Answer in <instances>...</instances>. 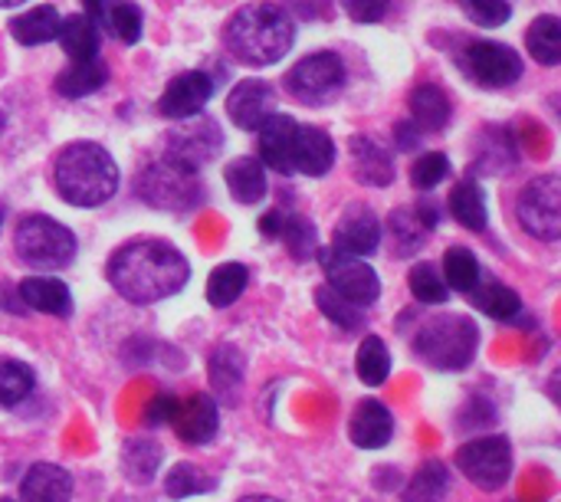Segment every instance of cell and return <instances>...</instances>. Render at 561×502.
<instances>
[{"label": "cell", "mask_w": 561, "mask_h": 502, "mask_svg": "<svg viewBox=\"0 0 561 502\" xmlns=\"http://www.w3.org/2000/svg\"><path fill=\"white\" fill-rule=\"evenodd\" d=\"M191 266L184 253L164 240H131L108 260V283L135 306H151L178 296L187 286Z\"/></svg>", "instance_id": "cell-1"}, {"label": "cell", "mask_w": 561, "mask_h": 502, "mask_svg": "<svg viewBox=\"0 0 561 502\" xmlns=\"http://www.w3.org/2000/svg\"><path fill=\"white\" fill-rule=\"evenodd\" d=\"M224 43L230 56L247 66H273L293 49L296 26L276 3H247L227 20Z\"/></svg>", "instance_id": "cell-2"}, {"label": "cell", "mask_w": 561, "mask_h": 502, "mask_svg": "<svg viewBox=\"0 0 561 502\" xmlns=\"http://www.w3.org/2000/svg\"><path fill=\"white\" fill-rule=\"evenodd\" d=\"M56 191L72 207H102L118 191V164L95 141H72L53 168Z\"/></svg>", "instance_id": "cell-3"}, {"label": "cell", "mask_w": 561, "mask_h": 502, "mask_svg": "<svg viewBox=\"0 0 561 502\" xmlns=\"http://www.w3.org/2000/svg\"><path fill=\"white\" fill-rule=\"evenodd\" d=\"M480 329L467 316H440L424 322L414 339V352L437 372H460L473 362Z\"/></svg>", "instance_id": "cell-4"}, {"label": "cell", "mask_w": 561, "mask_h": 502, "mask_svg": "<svg viewBox=\"0 0 561 502\" xmlns=\"http://www.w3.org/2000/svg\"><path fill=\"white\" fill-rule=\"evenodd\" d=\"M13 250L23 266L36 273H53L72 263L76 256V237L69 227L46 214H30L13 230Z\"/></svg>", "instance_id": "cell-5"}, {"label": "cell", "mask_w": 561, "mask_h": 502, "mask_svg": "<svg viewBox=\"0 0 561 502\" xmlns=\"http://www.w3.org/2000/svg\"><path fill=\"white\" fill-rule=\"evenodd\" d=\"M135 191L145 204L158 207V210H191L201 204V181L194 168H184L178 161H171L168 155L154 164H148L138 178H135Z\"/></svg>", "instance_id": "cell-6"}, {"label": "cell", "mask_w": 561, "mask_h": 502, "mask_svg": "<svg viewBox=\"0 0 561 502\" xmlns=\"http://www.w3.org/2000/svg\"><path fill=\"white\" fill-rule=\"evenodd\" d=\"M283 85H286L289 95L299 99L302 105H325V102H332V99L342 92V85H345V62H342V56L332 53V49L309 53L306 59H299V62L286 72Z\"/></svg>", "instance_id": "cell-7"}, {"label": "cell", "mask_w": 561, "mask_h": 502, "mask_svg": "<svg viewBox=\"0 0 561 502\" xmlns=\"http://www.w3.org/2000/svg\"><path fill=\"white\" fill-rule=\"evenodd\" d=\"M516 217L523 230L542 243H556L561 237V178L559 174H539L529 181L519 194Z\"/></svg>", "instance_id": "cell-8"}, {"label": "cell", "mask_w": 561, "mask_h": 502, "mask_svg": "<svg viewBox=\"0 0 561 502\" xmlns=\"http://www.w3.org/2000/svg\"><path fill=\"white\" fill-rule=\"evenodd\" d=\"M457 467L473 487H480L486 493L503 490L513 477V447L500 434L496 437H477L457 450Z\"/></svg>", "instance_id": "cell-9"}, {"label": "cell", "mask_w": 561, "mask_h": 502, "mask_svg": "<svg viewBox=\"0 0 561 502\" xmlns=\"http://www.w3.org/2000/svg\"><path fill=\"white\" fill-rule=\"evenodd\" d=\"M316 256L322 260L329 289H335L339 296H345L348 303H355L362 309L371 306V303H378L381 279H378V273L362 256H352V253H345L339 247H319Z\"/></svg>", "instance_id": "cell-10"}, {"label": "cell", "mask_w": 561, "mask_h": 502, "mask_svg": "<svg viewBox=\"0 0 561 502\" xmlns=\"http://www.w3.org/2000/svg\"><path fill=\"white\" fill-rule=\"evenodd\" d=\"M224 148V132L220 125L210 118V115H191V118H181L178 128L168 132L164 138V155L184 168H201L207 161H214Z\"/></svg>", "instance_id": "cell-11"}, {"label": "cell", "mask_w": 561, "mask_h": 502, "mask_svg": "<svg viewBox=\"0 0 561 502\" xmlns=\"http://www.w3.org/2000/svg\"><path fill=\"white\" fill-rule=\"evenodd\" d=\"M463 62H467V72L490 85V89H503V85H513L519 76H523V59L513 46L506 43H493V39H477L467 46L463 53Z\"/></svg>", "instance_id": "cell-12"}, {"label": "cell", "mask_w": 561, "mask_h": 502, "mask_svg": "<svg viewBox=\"0 0 561 502\" xmlns=\"http://www.w3.org/2000/svg\"><path fill=\"white\" fill-rule=\"evenodd\" d=\"M214 99V79L201 69H191V72H181L168 82V89L161 92L158 99V112L164 118H191L197 112H204V105Z\"/></svg>", "instance_id": "cell-13"}, {"label": "cell", "mask_w": 561, "mask_h": 502, "mask_svg": "<svg viewBox=\"0 0 561 502\" xmlns=\"http://www.w3.org/2000/svg\"><path fill=\"white\" fill-rule=\"evenodd\" d=\"M174 427V434L184 441V444H194V447H204L217 437V427H220V408L210 395L197 391L184 401L174 404V414L168 421Z\"/></svg>", "instance_id": "cell-14"}, {"label": "cell", "mask_w": 561, "mask_h": 502, "mask_svg": "<svg viewBox=\"0 0 561 502\" xmlns=\"http://www.w3.org/2000/svg\"><path fill=\"white\" fill-rule=\"evenodd\" d=\"M273 112H276V92L263 79H243L227 95V115L243 132H256Z\"/></svg>", "instance_id": "cell-15"}, {"label": "cell", "mask_w": 561, "mask_h": 502, "mask_svg": "<svg viewBox=\"0 0 561 502\" xmlns=\"http://www.w3.org/2000/svg\"><path fill=\"white\" fill-rule=\"evenodd\" d=\"M332 247L352 253V256H371L381 247V220L371 207L365 204H352L345 207L335 233H332Z\"/></svg>", "instance_id": "cell-16"}, {"label": "cell", "mask_w": 561, "mask_h": 502, "mask_svg": "<svg viewBox=\"0 0 561 502\" xmlns=\"http://www.w3.org/2000/svg\"><path fill=\"white\" fill-rule=\"evenodd\" d=\"M299 122L293 115L273 112L256 132H260V161L273 168L276 174H296L293 168V141H296Z\"/></svg>", "instance_id": "cell-17"}, {"label": "cell", "mask_w": 561, "mask_h": 502, "mask_svg": "<svg viewBox=\"0 0 561 502\" xmlns=\"http://www.w3.org/2000/svg\"><path fill=\"white\" fill-rule=\"evenodd\" d=\"M335 164V141L319 125H299L293 141V168L306 178H322Z\"/></svg>", "instance_id": "cell-18"}, {"label": "cell", "mask_w": 561, "mask_h": 502, "mask_svg": "<svg viewBox=\"0 0 561 502\" xmlns=\"http://www.w3.org/2000/svg\"><path fill=\"white\" fill-rule=\"evenodd\" d=\"M352 155V174L365 187H388L394 181V158L385 145H378L368 135H355L348 141Z\"/></svg>", "instance_id": "cell-19"}, {"label": "cell", "mask_w": 561, "mask_h": 502, "mask_svg": "<svg viewBox=\"0 0 561 502\" xmlns=\"http://www.w3.org/2000/svg\"><path fill=\"white\" fill-rule=\"evenodd\" d=\"M391 434H394V418H391V411L385 404H378V401L368 398V401H362L355 408V414L348 421V437H352L355 447H362V450H381L391 441Z\"/></svg>", "instance_id": "cell-20"}, {"label": "cell", "mask_w": 561, "mask_h": 502, "mask_svg": "<svg viewBox=\"0 0 561 502\" xmlns=\"http://www.w3.org/2000/svg\"><path fill=\"white\" fill-rule=\"evenodd\" d=\"M72 477L56 464H36L20 483V502H69Z\"/></svg>", "instance_id": "cell-21"}, {"label": "cell", "mask_w": 561, "mask_h": 502, "mask_svg": "<svg viewBox=\"0 0 561 502\" xmlns=\"http://www.w3.org/2000/svg\"><path fill=\"white\" fill-rule=\"evenodd\" d=\"M20 299L30 309L56 316V319H66L72 312V293L56 276H30V279H23L20 283Z\"/></svg>", "instance_id": "cell-22"}, {"label": "cell", "mask_w": 561, "mask_h": 502, "mask_svg": "<svg viewBox=\"0 0 561 502\" xmlns=\"http://www.w3.org/2000/svg\"><path fill=\"white\" fill-rule=\"evenodd\" d=\"M450 99L440 85L434 82H424L411 92V122L421 128V132H440L447 128L450 122Z\"/></svg>", "instance_id": "cell-23"}, {"label": "cell", "mask_w": 561, "mask_h": 502, "mask_svg": "<svg viewBox=\"0 0 561 502\" xmlns=\"http://www.w3.org/2000/svg\"><path fill=\"white\" fill-rule=\"evenodd\" d=\"M59 23H62V16L56 13V7L39 3L36 10H26V13H20V16L10 20V36L20 46H43V43L56 39Z\"/></svg>", "instance_id": "cell-24"}, {"label": "cell", "mask_w": 561, "mask_h": 502, "mask_svg": "<svg viewBox=\"0 0 561 502\" xmlns=\"http://www.w3.org/2000/svg\"><path fill=\"white\" fill-rule=\"evenodd\" d=\"M224 181L233 194V201L240 204H260L266 194V171L260 158H233L224 171Z\"/></svg>", "instance_id": "cell-25"}, {"label": "cell", "mask_w": 561, "mask_h": 502, "mask_svg": "<svg viewBox=\"0 0 561 502\" xmlns=\"http://www.w3.org/2000/svg\"><path fill=\"white\" fill-rule=\"evenodd\" d=\"M108 82V66L95 56V59H82V62H72L66 72L56 76V92L62 99H85L92 92H99L102 85Z\"/></svg>", "instance_id": "cell-26"}, {"label": "cell", "mask_w": 561, "mask_h": 502, "mask_svg": "<svg viewBox=\"0 0 561 502\" xmlns=\"http://www.w3.org/2000/svg\"><path fill=\"white\" fill-rule=\"evenodd\" d=\"M59 46L66 49V56L72 62H82V59H95L99 56V26L92 16L85 13H76V16H66L59 23V33H56Z\"/></svg>", "instance_id": "cell-27"}, {"label": "cell", "mask_w": 561, "mask_h": 502, "mask_svg": "<svg viewBox=\"0 0 561 502\" xmlns=\"http://www.w3.org/2000/svg\"><path fill=\"white\" fill-rule=\"evenodd\" d=\"M158 467H161V444H158V441L138 434V437H131V441L122 447V474H125L131 483H141V487L151 483L154 474H158Z\"/></svg>", "instance_id": "cell-28"}, {"label": "cell", "mask_w": 561, "mask_h": 502, "mask_svg": "<svg viewBox=\"0 0 561 502\" xmlns=\"http://www.w3.org/2000/svg\"><path fill=\"white\" fill-rule=\"evenodd\" d=\"M450 490V470L440 460H427L417 467V474L408 480L401 500L404 502H444Z\"/></svg>", "instance_id": "cell-29"}, {"label": "cell", "mask_w": 561, "mask_h": 502, "mask_svg": "<svg viewBox=\"0 0 561 502\" xmlns=\"http://www.w3.org/2000/svg\"><path fill=\"white\" fill-rule=\"evenodd\" d=\"M247 283H250V273L243 263H220L207 279V303L217 309H227L243 296Z\"/></svg>", "instance_id": "cell-30"}, {"label": "cell", "mask_w": 561, "mask_h": 502, "mask_svg": "<svg viewBox=\"0 0 561 502\" xmlns=\"http://www.w3.org/2000/svg\"><path fill=\"white\" fill-rule=\"evenodd\" d=\"M450 214L457 217V224H463L473 233L486 230V201H483V191L473 181H460L450 191Z\"/></svg>", "instance_id": "cell-31"}, {"label": "cell", "mask_w": 561, "mask_h": 502, "mask_svg": "<svg viewBox=\"0 0 561 502\" xmlns=\"http://www.w3.org/2000/svg\"><path fill=\"white\" fill-rule=\"evenodd\" d=\"M355 368H358V378H362L368 388H381V385L388 381V375H391V352H388L385 339L368 335V339L358 345Z\"/></svg>", "instance_id": "cell-32"}, {"label": "cell", "mask_w": 561, "mask_h": 502, "mask_svg": "<svg viewBox=\"0 0 561 502\" xmlns=\"http://www.w3.org/2000/svg\"><path fill=\"white\" fill-rule=\"evenodd\" d=\"M526 43H529V53L536 56V62L542 66H559L561 62V20L546 13L539 16L529 33H526Z\"/></svg>", "instance_id": "cell-33"}, {"label": "cell", "mask_w": 561, "mask_h": 502, "mask_svg": "<svg viewBox=\"0 0 561 502\" xmlns=\"http://www.w3.org/2000/svg\"><path fill=\"white\" fill-rule=\"evenodd\" d=\"M473 303H477V309H480L483 316H490V319H496V322H510V319H516L519 309H523L519 293L510 289V286H503V283L477 286V289H473Z\"/></svg>", "instance_id": "cell-34"}, {"label": "cell", "mask_w": 561, "mask_h": 502, "mask_svg": "<svg viewBox=\"0 0 561 502\" xmlns=\"http://www.w3.org/2000/svg\"><path fill=\"white\" fill-rule=\"evenodd\" d=\"M279 240L286 243L289 256L299 260V263H306V260H312V256L319 253V233H316L312 220H306V217H299V214H289V217L283 214Z\"/></svg>", "instance_id": "cell-35"}, {"label": "cell", "mask_w": 561, "mask_h": 502, "mask_svg": "<svg viewBox=\"0 0 561 502\" xmlns=\"http://www.w3.org/2000/svg\"><path fill=\"white\" fill-rule=\"evenodd\" d=\"M444 283L457 293H473L480 286V263L467 247H450L444 256Z\"/></svg>", "instance_id": "cell-36"}, {"label": "cell", "mask_w": 561, "mask_h": 502, "mask_svg": "<svg viewBox=\"0 0 561 502\" xmlns=\"http://www.w3.org/2000/svg\"><path fill=\"white\" fill-rule=\"evenodd\" d=\"M214 490V477L204 474L201 467L194 464H174L168 470V480H164V493L171 500H187V497H204Z\"/></svg>", "instance_id": "cell-37"}, {"label": "cell", "mask_w": 561, "mask_h": 502, "mask_svg": "<svg viewBox=\"0 0 561 502\" xmlns=\"http://www.w3.org/2000/svg\"><path fill=\"white\" fill-rule=\"evenodd\" d=\"M33 368L16 362V358H0V404L3 408H13L20 404L23 398L33 395Z\"/></svg>", "instance_id": "cell-38"}, {"label": "cell", "mask_w": 561, "mask_h": 502, "mask_svg": "<svg viewBox=\"0 0 561 502\" xmlns=\"http://www.w3.org/2000/svg\"><path fill=\"white\" fill-rule=\"evenodd\" d=\"M316 306L322 309V316H325L329 322H335V326H339V329H345V332H355V329H362V326H365V312H362V306L348 303L345 296H339V293H335V289H329V286L316 289Z\"/></svg>", "instance_id": "cell-39"}, {"label": "cell", "mask_w": 561, "mask_h": 502, "mask_svg": "<svg viewBox=\"0 0 561 502\" xmlns=\"http://www.w3.org/2000/svg\"><path fill=\"white\" fill-rule=\"evenodd\" d=\"M247 365H243V355L233 349V345H220L210 358V381L220 388V395L233 398L237 388H240V378H243Z\"/></svg>", "instance_id": "cell-40"}, {"label": "cell", "mask_w": 561, "mask_h": 502, "mask_svg": "<svg viewBox=\"0 0 561 502\" xmlns=\"http://www.w3.org/2000/svg\"><path fill=\"white\" fill-rule=\"evenodd\" d=\"M102 26L112 33V36H118L122 43H138L141 39V10L131 3V0H115L112 7H108V13H105V20H102Z\"/></svg>", "instance_id": "cell-41"}, {"label": "cell", "mask_w": 561, "mask_h": 502, "mask_svg": "<svg viewBox=\"0 0 561 502\" xmlns=\"http://www.w3.org/2000/svg\"><path fill=\"white\" fill-rule=\"evenodd\" d=\"M411 293L424 306H440V303H447V293L450 289L444 283V273H437L434 263H417L411 270Z\"/></svg>", "instance_id": "cell-42"}, {"label": "cell", "mask_w": 561, "mask_h": 502, "mask_svg": "<svg viewBox=\"0 0 561 502\" xmlns=\"http://www.w3.org/2000/svg\"><path fill=\"white\" fill-rule=\"evenodd\" d=\"M391 233H394L401 253H417V250L424 247V240H427L431 230L421 224V217H417L414 207H408V210L398 207V210L391 214Z\"/></svg>", "instance_id": "cell-43"}, {"label": "cell", "mask_w": 561, "mask_h": 502, "mask_svg": "<svg viewBox=\"0 0 561 502\" xmlns=\"http://www.w3.org/2000/svg\"><path fill=\"white\" fill-rule=\"evenodd\" d=\"M447 174H450V158L440 155V151H427V155H421V158L414 161V168H411V184H414L417 191H434Z\"/></svg>", "instance_id": "cell-44"}, {"label": "cell", "mask_w": 561, "mask_h": 502, "mask_svg": "<svg viewBox=\"0 0 561 502\" xmlns=\"http://www.w3.org/2000/svg\"><path fill=\"white\" fill-rule=\"evenodd\" d=\"M460 3H463V13L480 26H503L513 16L506 0H460Z\"/></svg>", "instance_id": "cell-45"}, {"label": "cell", "mask_w": 561, "mask_h": 502, "mask_svg": "<svg viewBox=\"0 0 561 502\" xmlns=\"http://www.w3.org/2000/svg\"><path fill=\"white\" fill-rule=\"evenodd\" d=\"M342 10L355 20V23H378L388 16L391 0H342Z\"/></svg>", "instance_id": "cell-46"}, {"label": "cell", "mask_w": 561, "mask_h": 502, "mask_svg": "<svg viewBox=\"0 0 561 502\" xmlns=\"http://www.w3.org/2000/svg\"><path fill=\"white\" fill-rule=\"evenodd\" d=\"M174 404H178V398H174V395H158V398L148 404V411H145V424H148V427L168 424V421H171V414H174Z\"/></svg>", "instance_id": "cell-47"}, {"label": "cell", "mask_w": 561, "mask_h": 502, "mask_svg": "<svg viewBox=\"0 0 561 502\" xmlns=\"http://www.w3.org/2000/svg\"><path fill=\"white\" fill-rule=\"evenodd\" d=\"M394 138H398V148L401 151H414L421 145V128L411 118H404V122L394 125Z\"/></svg>", "instance_id": "cell-48"}, {"label": "cell", "mask_w": 561, "mask_h": 502, "mask_svg": "<svg viewBox=\"0 0 561 502\" xmlns=\"http://www.w3.org/2000/svg\"><path fill=\"white\" fill-rule=\"evenodd\" d=\"M279 227H283V210H270L260 217V233L263 237H279Z\"/></svg>", "instance_id": "cell-49"}, {"label": "cell", "mask_w": 561, "mask_h": 502, "mask_svg": "<svg viewBox=\"0 0 561 502\" xmlns=\"http://www.w3.org/2000/svg\"><path fill=\"white\" fill-rule=\"evenodd\" d=\"M115 0H82V7H85V16H92L95 20V26H102V20H105V13H108V7H112Z\"/></svg>", "instance_id": "cell-50"}, {"label": "cell", "mask_w": 561, "mask_h": 502, "mask_svg": "<svg viewBox=\"0 0 561 502\" xmlns=\"http://www.w3.org/2000/svg\"><path fill=\"white\" fill-rule=\"evenodd\" d=\"M240 502H283V500H276V497H243Z\"/></svg>", "instance_id": "cell-51"}, {"label": "cell", "mask_w": 561, "mask_h": 502, "mask_svg": "<svg viewBox=\"0 0 561 502\" xmlns=\"http://www.w3.org/2000/svg\"><path fill=\"white\" fill-rule=\"evenodd\" d=\"M20 3H26V0H0V7H20Z\"/></svg>", "instance_id": "cell-52"}, {"label": "cell", "mask_w": 561, "mask_h": 502, "mask_svg": "<svg viewBox=\"0 0 561 502\" xmlns=\"http://www.w3.org/2000/svg\"><path fill=\"white\" fill-rule=\"evenodd\" d=\"M0 502H13V500H0Z\"/></svg>", "instance_id": "cell-53"}, {"label": "cell", "mask_w": 561, "mask_h": 502, "mask_svg": "<svg viewBox=\"0 0 561 502\" xmlns=\"http://www.w3.org/2000/svg\"><path fill=\"white\" fill-rule=\"evenodd\" d=\"M115 502H128V500H115Z\"/></svg>", "instance_id": "cell-54"}]
</instances>
